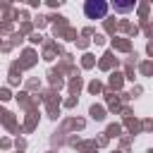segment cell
I'll use <instances>...</instances> for the list:
<instances>
[{
	"label": "cell",
	"mask_w": 153,
	"mask_h": 153,
	"mask_svg": "<svg viewBox=\"0 0 153 153\" xmlns=\"http://www.w3.org/2000/svg\"><path fill=\"white\" fill-rule=\"evenodd\" d=\"M134 7V2H124V5H115V10H120V12H127V10H131Z\"/></svg>",
	"instance_id": "cell-2"
},
{
	"label": "cell",
	"mask_w": 153,
	"mask_h": 153,
	"mask_svg": "<svg viewBox=\"0 0 153 153\" xmlns=\"http://www.w3.org/2000/svg\"><path fill=\"white\" fill-rule=\"evenodd\" d=\"M84 14L88 19H103L108 14V2H103V0H88L84 5Z\"/></svg>",
	"instance_id": "cell-1"
}]
</instances>
